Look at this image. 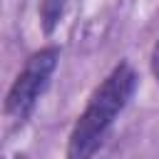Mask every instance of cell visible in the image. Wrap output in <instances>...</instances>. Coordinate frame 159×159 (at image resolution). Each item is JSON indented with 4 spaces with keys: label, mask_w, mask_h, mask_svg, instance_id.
Masks as SVG:
<instances>
[{
    "label": "cell",
    "mask_w": 159,
    "mask_h": 159,
    "mask_svg": "<svg viewBox=\"0 0 159 159\" xmlns=\"http://www.w3.org/2000/svg\"><path fill=\"white\" fill-rule=\"evenodd\" d=\"M137 87H139V77L127 60L112 67V72L92 89L84 112L77 117L70 132L67 159H92L97 154L109 127L114 124L117 114L124 112Z\"/></svg>",
    "instance_id": "1"
},
{
    "label": "cell",
    "mask_w": 159,
    "mask_h": 159,
    "mask_svg": "<svg viewBox=\"0 0 159 159\" xmlns=\"http://www.w3.org/2000/svg\"><path fill=\"white\" fill-rule=\"evenodd\" d=\"M0 159H2V157H0Z\"/></svg>",
    "instance_id": "5"
},
{
    "label": "cell",
    "mask_w": 159,
    "mask_h": 159,
    "mask_svg": "<svg viewBox=\"0 0 159 159\" xmlns=\"http://www.w3.org/2000/svg\"><path fill=\"white\" fill-rule=\"evenodd\" d=\"M62 12H65V0H42L40 2V20H42V30L47 35L57 27Z\"/></svg>",
    "instance_id": "3"
},
{
    "label": "cell",
    "mask_w": 159,
    "mask_h": 159,
    "mask_svg": "<svg viewBox=\"0 0 159 159\" xmlns=\"http://www.w3.org/2000/svg\"><path fill=\"white\" fill-rule=\"evenodd\" d=\"M57 62H60V47L57 45H47L25 60L22 70L17 72V77L12 80V84L5 94L2 109L10 119L25 122L32 114L37 99L42 97V92L47 89V84L57 70Z\"/></svg>",
    "instance_id": "2"
},
{
    "label": "cell",
    "mask_w": 159,
    "mask_h": 159,
    "mask_svg": "<svg viewBox=\"0 0 159 159\" xmlns=\"http://www.w3.org/2000/svg\"><path fill=\"white\" fill-rule=\"evenodd\" d=\"M149 65H152V75H154V80L159 82V37H157V42H154V47H152Z\"/></svg>",
    "instance_id": "4"
}]
</instances>
